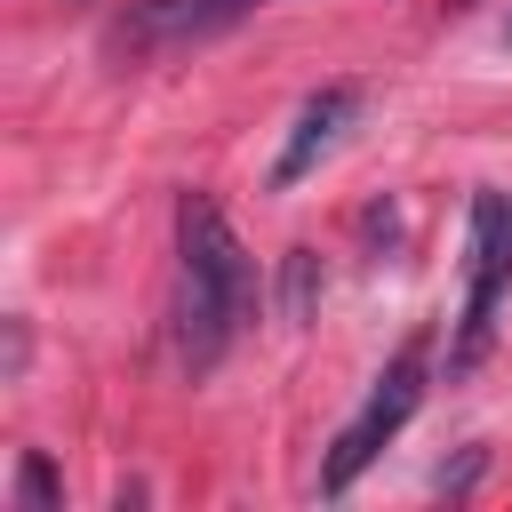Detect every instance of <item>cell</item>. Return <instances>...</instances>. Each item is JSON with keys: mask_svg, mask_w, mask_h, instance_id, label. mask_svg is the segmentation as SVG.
<instances>
[{"mask_svg": "<svg viewBox=\"0 0 512 512\" xmlns=\"http://www.w3.org/2000/svg\"><path fill=\"white\" fill-rule=\"evenodd\" d=\"M248 312H256V272H248L240 232L224 224L208 192H184L176 200V360L184 376H208L232 352Z\"/></svg>", "mask_w": 512, "mask_h": 512, "instance_id": "1", "label": "cell"}, {"mask_svg": "<svg viewBox=\"0 0 512 512\" xmlns=\"http://www.w3.org/2000/svg\"><path fill=\"white\" fill-rule=\"evenodd\" d=\"M504 288H512V192H480L472 200V264H464V312H456L448 368H480V352L496 344Z\"/></svg>", "mask_w": 512, "mask_h": 512, "instance_id": "2", "label": "cell"}, {"mask_svg": "<svg viewBox=\"0 0 512 512\" xmlns=\"http://www.w3.org/2000/svg\"><path fill=\"white\" fill-rule=\"evenodd\" d=\"M416 400H424V336L392 352V368L376 376V392L360 400V416L336 432V448H328V464H320V496H344V488L376 464V448L416 416Z\"/></svg>", "mask_w": 512, "mask_h": 512, "instance_id": "3", "label": "cell"}, {"mask_svg": "<svg viewBox=\"0 0 512 512\" xmlns=\"http://www.w3.org/2000/svg\"><path fill=\"white\" fill-rule=\"evenodd\" d=\"M352 120H360V80H328V88H312V96L296 104V128H288L280 160H272V192L304 184V176L344 144V128H352Z\"/></svg>", "mask_w": 512, "mask_h": 512, "instance_id": "4", "label": "cell"}, {"mask_svg": "<svg viewBox=\"0 0 512 512\" xmlns=\"http://www.w3.org/2000/svg\"><path fill=\"white\" fill-rule=\"evenodd\" d=\"M256 8L264 0H136L120 16V40H136V48H200V40L232 32V24H248Z\"/></svg>", "mask_w": 512, "mask_h": 512, "instance_id": "5", "label": "cell"}, {"mask_svg": "<svg viewBox=\"0 0 512 512\" xmlns=\"http://www.w3.org/2000/svg\"><path fill=\"white\" fill-rule=\"evenodd\" d=\"M312 312H320V256H312V248H288V256H280V320L304 328Z\"/></svg>", "mask_w": 512, "mask_h": 512, "instance_id": "6", "label": "cell"}, {"mask_svg": "<svg viewBox=\"0 0 512 512\" xmlns=\"http://www.w3.org/2000/svg\"><path fill=\"white\" fill-rule=\"evenodd\" d=\"M56 504H64V480L48 472L40 448H24V464H16V512H56Z\"/></svg>", "mask_w": 512, "mask_h": 512, "instance_id": "7", "label": "cell"}, {"mask_svg": "<svg viewBox=\"0 0 512 512\" xmlns=\"http://www.w3.org/2000/svg\"><path fill=\"white\" fill-rule=\"evenodd\" d=\"M480 464H488V456H480V448H464V456H456V464L440 472V488H448V496H464V488L480 480Z\"/></svg>", "mask_w": 512, "mask_h": 512, "instance_id": "8", "label": "cell"}, {"mask_svg": "<svg viewBox=\"0 0 512 512\" xmlns=\"http://www.w3.org/2000/svg\"><path fill=\"white\" fill-rule=\"evenodd\" d=\"M504 40H512V16H504Z\"/></svg>", "mask_w": 512, "mask_h": 512, "instance_id": "9", "label": "cell"}]
</instances>
